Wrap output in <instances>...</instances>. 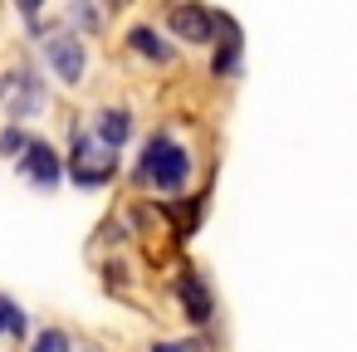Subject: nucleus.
Segmentation results:
<instances>
[{
  "label": "nucleus",
  "instance_id": "nucleus-1",
  "mask_svg": "<svg viewBox=\"0 0 357 352\" xmlns=\"http://www.w3.org/2000/svg\"><path fill=\"white\" fill-rule=\"evenodd\" d=\"M132 181H147L162 196H181L191 186V152L181 142H172V132H152L147 147H142V157H137Z\"/></svg>",
  "mask_w": 357,
  "mask_h": 352
},
{
  "label": "nucleus",
  "instance_id": "nucleus-2",
  "mask_svg": "<svg viewBox=\"0 0 357 352\" xmlns=\"http://www.w3.org/2000/svg\"><path fill=\"white\" fill-rule=\"evenodd\" d=\"M69 176H74V186H108V181L118 176V152H113V147H103L98 137H89V132H79V128H74Z\"/></svg>",
  "mask_w": 357,
  "mask_h": 352
},
{
  "label": "nucleus",
  "instance_id": "nucleus-3",
  "mask_svg": "<svg viewBox=\"0 0 357 352\" xmlns=\"http://www.w3.org/2000/svg\"><path fill=\"white\" fill-rule=\"evenodd\" d=\"M167 30L181 45H215L220 40V10H206L196 0H172L167 6Z\"/></svg>",
  "mask_w": 357,
  "mask_h": 352
},
{
  "label": "nucleus",
  "instance_id": "nucleus-4",
  "mask_svg": "<svg viewBox=\"0 0 357 352\" xmlns=\"http://www.w3.org/2000/svg\"><path fill=\"white\" fill-rule=\"evenodd\" d=\"M45 59H50V69H54V79H59V84H69V89H79V84H84L89 49H84L79 30H54V35H45Z\"/></svg>",
  "mask_w": 357,
  "mask_h": 352
},
{
  "label": "nucleus",
  "instance_id": "nucleus-5",
  "mask_svg": "<svg viewBox=\"0 0 357 352\" xmlns=\"http://www.w3.org/2000/svg\"><path fill=\"white\" fill-rule=\"evenodd\" d=\"M20 176L35 181L40 191H54V186L64 181V162H59V152H54L45 137H30V147L20 152Z\"/></svg>",
  "mask_w": 357,
  "mask_h": 352
},
{
  "label": "nucleus",
  "instance_id": "nucleus-6",
  "mask_svg": "<svg viewBox=\"0 0 357 352\" xmlns=\"http://www.w3.org/2000/svg\"><path fill=\"white\" fill-rule=\"evenodd\" d=\"M176 298H181L186 323L206 328V323L215 318V293H211V284H206L201 269H181V274H176Z\"/></svg>",
  "mask_w": 357,
  "mask_h": 352
},
{
  "label": "nucleus",
  "instance_id": "nucleus-7",
  "mask_svg": "<svg viewBox=\"0 0 357 352\" xmlns=\"http://www.w3.org/2000/svg\"><path fill=\"white\" fill-rule=\"evenodd\" d=\"M240 54H245L240 25H235L230 15H220V40H215V59H211V74H215V79H235V69H240Z\"/></svg>",
  "mask_w": 357,
  "mask_h": 352
},
{
  "label": "nucleus",
  "instance_id": "nucleus-8",
  "mask_svg": "<svg viewBox=\"0 0 357 352\" xmlns=\"http://www.w3.org/2000/svg\"><path fill=\"white\" fill-rule=\"evenodd\" d=\"M10 89H15V98H10V123H25V118H35V113L45 108V84H40L35 69H20V74L10 79Z\"/></svg>",
  "mask_w": 357,
  "mask_h": 352
},
{
  "label": "nucleus",
  "instance_id": "nucleus-9",
  "mask_svg": "<svg viewBox=\"0 0 357 352\" xmlns=\"http://www.w3.org/2000/svg\"><path fill=\"white\" fill-rule=\"evenodd\" d=\"M93 137L118 152V147L132 137V113H128V108H103V113L93 118Z\"/></svg>",
  "mask_w": 357,
  "mask_h": 352
},
{
  "label": "nucleus",
  "instance_id": "nucleus-10",
  "mask_svg": "<svg viewBox=\"0 0 357 352\" xmlns=\"http://www.w3.org/2000/svg\"><path fill=\"white\" fill-rule=\"evenodd\" d=\"M128 49L142 54V59H152V64H172V59H176V49H172L152 25H132V30H128Z\"/></svg>",
  "mask_w": 357,
  "mask_h": 352
},
{
  "label": "nucleus",
  "instance_id": "nucleus-11",
  "mask_svg": "<svg viewBox=\"0 0 357 352\" xmlns=\"http://www.w3.org/2000/svg\"><path fill=\"white\" fill-rule=\"evenodd\" d=\"M30 352H74V342H69V332L64 328H45L40 337H35V347Z\"/></svg>",
  "mask_w": 357,
  "mask_h": 352
},
{
  "label": "nucleus",
  "instance_id": "nucleus-12",
  "mask_svg": "<svg viewBox=\"0 0 357 352\" xmlns=\"http://www.w3.org/2000/svg\"><path fill=\"white\" fill-rule=\"evenodd\" d=\"M0 318H6V332H10V337H25V313H20V303H10L6 293H0Z\"/></svg>",
  "mask_w": 357,
  "mask_h": 352
},
{
  "label": "nucleus",
  "instance_id": "nucleus-13",
  "mask_svg": "<svg viewBox=\"0 0 357 352\" xmlns=\"http://www.w3.org/2000/svg\"><path fill=\"white\" fill-rule=\"evenodd\" d=\"M30 147V137L20 132V123H10L6 132H0V157H15V152H25Z\"/></svg>",
  "mask_w": 357,
  "mask_h": 352
},
{
  "label": "nucleus",
  "instance_id": "nucleus-14",
  "mask_svg": "<svg viewBox=\"0 0 357 352\" xmlns=\"http://www.w3.org/2000/svg\"><path fill=\"white\" fill-rule=\"evenodd\" d=\"M74 20H79V30H98L103 25V15L93 10V0H74Z\"/></svg>",
  "mask_w": 357,
  "mask_h": 352
},
{
  "label": "nucleus",
  "instance_id": "nucleus-15",
  "mask_svg": "<svg viewBox=\"0 0 357 352\" xmlns=\"http://www.w3.org/2000/svg\"><path fill=\"white\" fill-rule=\"evenodd\" d=\"M15 10L30 20V30H35V20H40V10H45V0H15Z\"/></svg>",
  "mask_w": 357,
  "mask_h": 352
},
{
  "label": "nucleus",
  "instance_id": "nucleus-16",
  "mask_svg": "<svg viewBox=\"0 0 357 352\" xmlns=\"http://www.w3.org/2000/svg\"><path fill=\"white\" fill-rule=\"evenodd\" d=\"M152 352H201V342H152Z\"/></svg>",
  "mask_w": 357,
  "mask_h": 352
},
{
  "label": "nucleus",
  "instance_id": "nucleus-17",
  "mask_svg": "<svg viewBox=\"0 0 357 352\" xmlns=\"http://www.w3.org/2000/svg\"><path fill=\"white\" fill-rule=\"evenodd\" d=\"M0 332H6V318H0Z\"/></svg>",
  "mask_w": 357,
  "mask_h": 352
},
{
  "label": "nucleus",
  "instance_id": "nucleus-18",
  "mask_svg": "<svg viewBox=\"0 0 357 352\" xmlns=\"http://www.w3.org/2000/svg\"><path fill=\"white\" fill-rule=\"evenodd\" d=\"M89 352H98V347H89Z\"/></svg>",
  "mask_w": 357,
  "mask_h": 352
}]
</instances>
